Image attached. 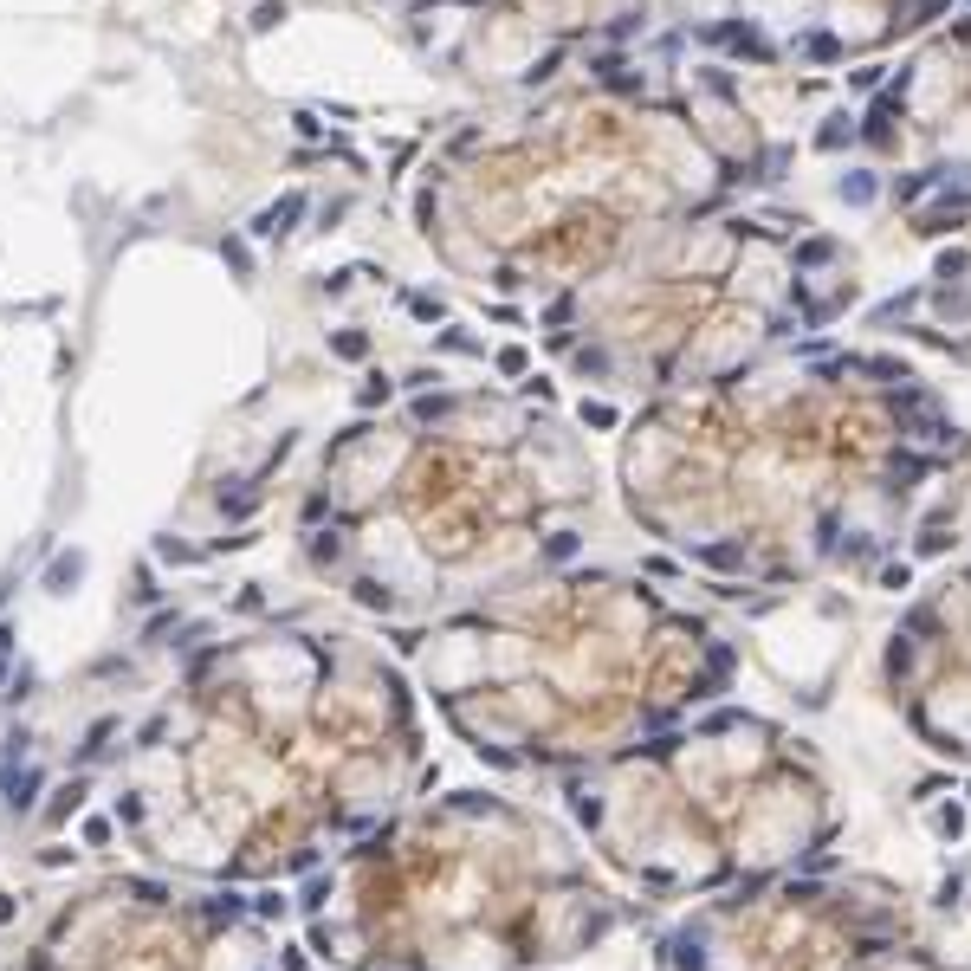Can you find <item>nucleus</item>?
Masks as SVG:
<instances>
[{"mask_svg": "<svg viewBox=\"0 0 971 971\" xmlns=\"http://www.w3.org/2000/svg\"><path fill=\"white\" fill-rule=\"evenodd\" d=\"M855 136H861V123H855L849 111H836V117L823 123V130H816V149H823V156H836L842 143H855Z\"/></svg>", "mask_w": 971, "mask_h": 971, "instance_id": "f257e3e1", "label": "nucleus"}, {"mask_svg": "<svg viewBox=\"0 0 971 971\" xmlns=\"http://www.w3.org/2000/svg\"><path fill=\"white\" fill-rule=\"evenodd\" d=\"M836 195L849 201V208H868V201L881 195V182H874L868 169H849V175H842V182H836Z\"/></svg>", "mask_w": 971, "mask_h": 971, "instance_id": "f03ea898", "label": "nucleus"}, {"mask_svg": "<svg viewBox=\"0 0 971 971\" xmlns=\"http://www.w3.org/2000/svg\"><path fill=\"white\" fill-rule=\"evenodd\" d=\"M836 259V240H803L797 246V266H829Z\"/></svg>", "mask_w": 971, "mask_h": 971, "instance_id": "7ed1b4c3", "label": "nucleus"}, {"mask_svg": "<svg viewBox=\"0 0 971 971\" xmlns=\"http://www.w3.org/2000/svg\"><path fill=\"white\" fill-rule=\"evenodd\" d=\"M959 272H971V253H965V246H952V253H939L933 279H959Z\"/></svg>", "mask_w": 971, "mask_h": 971, "instance_id": "20e7f679", "label": "nucleus"}, {"mask_svg": "<svg viewBox=\"0 0 971 971\" xmlns=\"http://www.w3.org/2000/svg\"><path fill=\"white\" fill-rule=\"evenodd\" d=\"M913 305H920V292H900V298H887V305L874 311V324H894V318H907Z\"/></svg>", "mask_w": 971, "mask_h": 971, "instance_id": "39448f33", "label": "nucleus"}, {"mask_svg": "<svg viewBox=\"0 0 971 971\" xmlns=\"http://www.w3.org/2000/svg\"><path fill=\"white\" fill-rule=\"evenodd\" d=\"M803 52H810V59H836V39H829V33H810V39H803Z\"/></svg>", "mask_w": 971, "mask_h": 971, "instance_id": "423d86ee", "label": "nucleus"}, {"mask_svg": "<svg viewBox=\"0 0 971 971\" xmlns=\"http://www.w3.org/2000/svg\"><path fill=\"white\" fill-rule=\"evenodd\" d=\"M583 421H590V428H609V421H615V408H603V402H583Z\"/></svg>", "mask_w": 971, "mask_h": 971, "instance_id": "0eeeda50", "label": "nucleus"}]
</instances>
